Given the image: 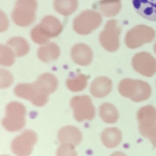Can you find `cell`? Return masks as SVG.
Here are the masks:
<instances>
[{"mask_svg":"<svg viewBox=\"0 0 156 156\" xmlns=\"http://www.w3.org/2000/svg\"><path fill=\"white\" fill-rule=\"evenodd\" d=\"M154 50L155 52V53H156V43L155 44H154Z\"/></svg>","mask_w":156,"mask_h":156,"instance_id":"obj_29","label":"cell"},{"mask_svg":"<svg viewBox=\"0 0 156 156\" xmlns=\"http://www.w3.org/2000/svg\"><path fill=\"white\" fill-rule=\"evenodd\" d=\"M77 0H55L54 6L55 10L64 16L70 15L78 7Z\"/></svg>","mask_w":156,"mask_h":156,"instance_id":"obj_22","label":"cell"},{"mask_svg":"<svg viewBox=\"0 0 156 156\" xmlns=\"http://www.w3.org/2000/svg\"><path fill=\"white\" fill-rule=\"evenodd\" d=\"M15 55L12 49L5 45L1 46V64L2 66H12L14 63Z\"/></svg>","mask_w":156,"mask_h":156,"instance_id":"obj_25","label":"cell"},{"mask_svg":"<svg viewBox=\"0 0 156 156\" xmlns=\"http://www.w3.org/2000/svg\"><path fill=\"white\" fill-rule=\"evenodd\" d=\"M71 56L76 64L82 66H87L92 61L93 53L91 48L84 44H78L72 48Z\"/></svg>","mask_w":156,"mask_h":156,"instance_id":"obj_15","label":"cell"},{"mask_svg":"<svg viewBox=\"0 0 156 156\" xmlns=\"http://www.w3.org/2000/svg\"><path fill=\"white\" fill-rule=\"evenodd\" d=\"M26 115L24 105L17 102H10L6 106L5 115L2 121V126L8 131H19L25 125Z\"/></svg>","mask_w":156,"mask_h":156,"instance_id":"obj_3","label":"cell"},{"mask_svg":"<svg viewBox=\"0 0 156 156\" xmlns=\"http://www.w3.org/2000/svg\"><path fill=\"white\" fill-rule=\"evenodd\" d=\"M16 96L30 101L34 105L41 107L48 101L49 94L35 82L34 83H20L15 87Z\"/></svg>","mask_w":156,"mask_h":156,"instance_id":"obj_4","label":"cell"},{"mask_svg":"<svg viewBox=\"0 0 156 156\" xmlns=\"http://www.w3.org/2000/svg\"><path fill=\"white\" fill-rule=\"evenodd\" d=\"M35 82L43 88L49 94L55 92L58 86L57 78L50 73L42 74Z\"/></svg>","mask_w":156,"mask_h":156,"instance_id":"obj_23","label":"cell"},{"mask_svg":"<svg viewBox=\"0 0 156 156\" xmlns=\"http://www.w3.org/2000/svg\"><path fill=\"white\" fill-rule=\"evenodd\" d=\"M60 53V51L58 45L51 42L40 48L38 52V56L42 62H49L57 59Z\"/></svg>","mask_w":156,"mask_h":156,"instance_id":"obj_19","label":"cell"},{"mask_svg":"<svg viewBox=\"0 0 156 156\" xmlns=\"http://www.w3.org/2000/svg\"><path fill=\"white\" fill-rule=\"evenodd\" d=\"M118 90L123 96L136 102L147 99L151 93V86L147 83L130 79L122 80Z\"/></svg>","mask_w":156,"mask_h":156,"instance_id":"obj_2","label":"cell"},{"mask_svg":"<svg viewBox=\"0 0 156 156\" xmlns=\"http://www.w3.org/2000/svg\"><path fill=\"white\" fill-rule=\"evenodd\" d=\"M13 82V77L11 73L8 71L1 69V89L5 88L12 85Z\"/></svg>","mask_w":156,"mask_h":156,"instance_id":"obj_27","label":"cell"},{"mask_svg":"<svg viewBox=\"0 0 156 156\" xmlns=\"http://www.w3.org/2000/svg\"><path fill=\"white\" fill-rule=\"evenodd\" d=\"M102 17L98 12L86 10L82 12L74 19L73 27L80 35H87L99 27L102 23Z\"/></svg>","mask_w":156,"mask_h":156,"instance_id":"obj_6","label":"cell"},{"mask_svg":"<svg viewBox=\"0 0 156 156\" xmlns=\"http://www.w3.org/2000/svg\"><path fill=\"white\" fill-rule=\"evenodd\" d=\"M112 88V80L106 77L101 76L95 79L91 83L90 92L94 97L102 98L108 94Z\"/></svg>","mask_w":156,"mask_h":156,"instance_id":"obj_16","label":"cell"},{"mask_svg":"<svg viewBox=\"0 0 156 156\" xmlns=\"http://www.w3.org/2000/svg\"><path fill=\"white\" fill-rule=\"evenodd\" d=\"M58 141L62 144H69L77 146L82 140V134L78 128L72 126L63 127L58 134Z\"/></svg>","mask_w":156,"mask_h":156,"instance_id":"obj_14","label":"cell"},{"mask_svg":"<svg viewBox=\"0 0 156 156\" xmlns=\"http://www.w3.org/2000/svg\"><path fill=\"white\" fill-rule=\"evenodd\" d=\"M70 104L74 118L78 122L91 120L94 117L95 108L89 96H75L71 100Z\"/></svg>","mask_w":156,"mask_h":156,"instance_id":"obj_9","label":"cell"},{"mask_svg":"<svg viewBox=\"0 0 156 156\" xmlns=\"http://www.w3.org/2000/svg\"><path fill=\"white\" fill-rule=\"evenodd\" d=\"M7 44L17 57H22L27 54L29 52V44L26 40L23 38H12L7 41Z\"/></svg>","mask_w":156,"mask_h":156,"instance_id":"obj_21","label":"cell"},{"mask_svg":"<svg viewBox=\"0 0 156 156\" xmlns=\"http://www.w3.org/2000/svg\"><path fill=\"white\" fill-rule=\"evenodd\" d=\"M37 140V135L35 132L31 130H24L13 139L11 144L12 152L18 156L29 155Z\"/></svg>","mask_w":156,"mask_h":156,"instance_id":"obj_10","label":"cell"},{"mask_svg":"<svg viewBox=\"0 0 156 156\" xmlns=\"http://www.w3.org/2000/svg\"><path fill=\"white\" fill-rule=\"evenodd\" d=\"M148 138L150 139L152 145L156 147V127L150 134Z\"/></svg>","mask_w":156,"mask_h":156,"instance_id":"obj_28","label":"cell"},{"mask_svg":"<svg viewBox=\"0 0 156 156\" xmlns=\"http://www.w3.org/2000/svg\"><path fill=\"white\" fill-rule=\"evenodd\" d=\"M121 27L117 20L108 21L100 35L101 46L107 51L113 52L119 47V36Z\"/></svg>","mask_w":156,"mask_h":156,"instance_id":"obj_8","label":"cell"},{"mask_svg":"<svg viewBox=\"0 0 156 156\" xmlns=\"http://www.w3.org/2000/svg\"><path fill=\"white\" fill-rule=\"evenodd\" d=\"M122 133L116 128L105 129L101 135L102 143L108 148H112L118 146L121 141Z\"/></svg>","mask_w":156,"mask_h":156,"instance_id":"obj_17","label":"cell"},{"mask_svg":"<svg viewBox=\"0 0 156 156\" xmlns=\"http://www.w3.org/2000/svg\"><path fill=\"white\" fill-rule=\"evenodd\" d=\"M37 7L36 0H17L12 13V20L19 26L30 25L35 20Z\"/></svg>","mask_w":156,"mask_h":156,"instance_id":"obj_5","label":"cell"},{"mask_svg":"<svg viewBox=\"0 0 156 156\" xmlns=\"http://www.w3.org/2000/svg\"><path fill=\"white\" fill-rule=\"evenodd\" d=\"M57 151L58 156H76V152L74 146L69 144H62Z\"/></svg>","mask_w":156,"mask_h":156,"instance_id":"obj_26","label":"cell"},{"mask_svg":"<svg viewBox=\"0 0 156 156\" xmlns=\"http://www.w3.org/2000/svg\"><path fill=\"white\" fill-rule=\"evenodd\" d=\"M122 7L121 0H101L98 4V8L101 14L106 17L116 15Z\"/></svg>","mask_w":156,"mask_h":156,"instance_id":"obj_18","label":"cell"},{"mask_svg":"<svg viewBox=\"0 0 156 156\" xmlns=\"http://www.w3.org/2000/svg\"><path fill=\"white\" fill-rule=\"evenodd\" d=\"M138 14L145 19L156 22V0H131Z\"/></svg>","mask_w":156,"mask_h":156,"instance_id":"obj_13","label":"cell"},{"mask_svg":"<svg viewBox=\"0 0 156 156\" xmlns=\"http://www.w3.org/2000/svg\"><path fill=\"white\" fill-rule=\"evenodd\" d=\"M100 117L105 122L113 124L118 120L119 114L114 105L112 104L105 103L100 106L99 108Z\"/></svg>","mask_w":156,"mask_h":156,"instance_id":"obj_20","label":"cell"},{"mask_svg":"<svg viewBox=\"0 0 156 156\" xmlns=\"http://www.w3.org/2000/svg\"><path fill=\"white\" fill-rule=\"evenodd\" d=\"M155 36L154 30L144 25L136 26L129 30L125 37V44L130 48H136L152 41Z\"/></svg>","mask_w":156,"mask_h":156,"instance_id":"obj_7","label":"cell"},{"mask_svg":"<svg viewBox=\"0 0 156 156\" xmlns=\"http://www.w3.org/2000/svg\"><path fill=\"white\" fill-rule=\"evenodd\" d=\"M137 118L140 133L148 138L156 127V109L152 106L142 107L138 112Z\"/></svg>","mask_w":156,"mask_h":156,"instance_id":"obj_11","label":"cell"},{"mask_svg":"<svg viewBox=\"0 0 156 156\" xmlns=\"http://www.w3.org/2000/svg\"><path fill=\"white\" fill-rule=\"evenodd\" d=\"M87 77L83 74H78L67 79V87L73 92L82 91L86 87L87 84Z\"/></svg>","mask_w":156,"mask_h":156,"instance_id":"obj_24","label":"cell"},{"mask_svg":"<svg viewBox=\"0 0 156 156\" xmlns=\"http://www.w3.org/2000/svg\"><path fill=\"white\" fill-rule=\"evenodd\" d=\"M132 65L136 71L142 75L151 77L156 73V60L151 54L141 52L133 57Z\"/></svg>","mask_w":156,"mask_h":156,"instance_id":"obj_12","label":"cell"},{"mask_svg":"<svg viewBox=\"0 0 156 156\" xmlns=\"http://www.w3.org/2000/svg\"><path fill=\"white\" fill-rule=\"evenodd\" d=\"M63 26L58 19L53 16L44 17L40 24L34 27L30 33L33 41L39 44L46 43L51 38L59 35Z\"/></svg>","mask_w":156,"mask_h":156,"instance_id":"obj_1","label":"cell"}]
</instances>
